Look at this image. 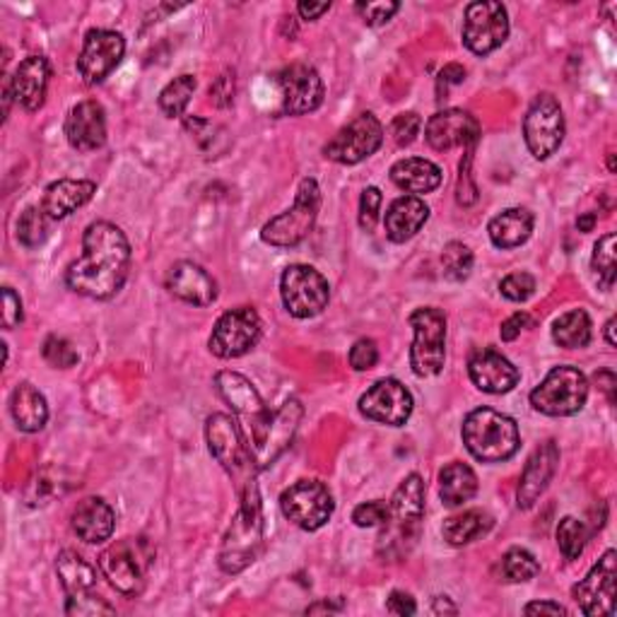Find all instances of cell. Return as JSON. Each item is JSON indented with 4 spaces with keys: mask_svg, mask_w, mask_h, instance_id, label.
<instances>
[{
    "mask_svg": "<svg viewBox=\"0 0 617 617\" xmlns=\"http://www.w3.org/2000/svg\"><path fill=\"white\" fill-rule=\"evenodd\" d=\"M131 270V243L121 227L97 220L83 235V256L66 270V285L83 297L107 302L121 292Z\"/></svg>",
    "mask_w": 617,
    "mask_h": 617,
    "instance_id": "cell-1",
    "label": "cell"
},
{
    "mask_svg": "<svg viewBox=\"0 0 617 617\" xmlns=\"http://www.w3.org/2000/svg\"><path fill=\"white\" fill-rule=\"evenodd\" d=\"M263 501L261 490H253L239 495V509L231 519L229 529L223 538L220 548V570L225 574H241L247 567L259 560L263 550Z\"/></svg>",
    "mask_w": 617,
    "mask_h": 617,
    "instance_id": "cell-2",
    "label": "cell"
},
{
    "mask_svg": "<svg viewBox=\"0 0 617 617\" xmlns=\"http://www.w3.org/2000/svg\"><path fill=\"white\" fill-rule=\"evenodd\" d=\"M205 440H208L210 454L220 463L225 473L235 483L237 497L259 487V466L243 440V432L235 418L225 413H213L205 420Z\"/></svg>",
    "mask_w": 617,
    "mask_h": 617,
    "instance_id": "cell-3",
    "label": "cell"
},
{
    "mask_svg": "<svg viewBox=\"0 0 617 617\" xmlns=\"http://www.w3.org/2000/svg\"><path fill=\"white\" fill-rule=\"evenodd\" d=\"M463 444L483 463L509 461L521 446L519 424L492 408H478L463 420Z\"/></svg>",
    "mask_w": 617,
    "mask_h": 617,
    "instance_id": "cell-4",
    "label": "cell"
},
{
    "mask_svg": "<svg viewBox=\"0 0 617 617\" xmlns=\"http://www.w3.org/2000/svg\"><path fill=\"white\" fill-rule=\"evenodd\" d=\"M154 555L158 552L148 538H123L101 552L99 570L119 594L136 598L145 591Z\"/></svg>",
    "mask_w": 617,
    "mask_h": 617,
    "instance_id": "cell-5",
    "label": "cell"
},
{
    "mask_svg": "<svg viewBox=\"0 0 617 617\" xmlns=\"http://www.w3.org/2000/svg\"><path fill=\"white\" fill-rule=\"evenodd\" d=\"M321 210V188L316 178H302L292 208L275 215L261 229V239L275 249H294L312 235L316 217Z\"/></svg>",
    "mask_w": 617,
    "mask_h": 617,
    "instance_id": "cell-6",
    "label": "cell"
},
{
    "mask_svg": "<svg viewBox=\"0 0 617 617\" xmlns=\"http://www.w3.org/2000/svg\"><path fill=\"white\" fill-rule=\"evenodd\" d=\"M415 338L410 347V367L420 379L436 377L446 362V314L436 306H420L410 314Z\"/></svg>",
    "mask_w": 617,
    "mask_h": 617,
    "instance_id": "cell-7",
    "label": "cell"
},
{
    "mask_svg": "<svg viewBox=\"0 0 617 617\" xmlns=\"http://www.w3.org/2000/svg\"><path fill=\"white\" fill-rule=\"evenodd\" d=\"M588 401V381L576 367H555L535 386L531 405L548 418H570L582 413Z\"/></svg>",
    "mask_w": 617,
    "mask_h": 617,
    "instance_id": "cell-8",
    "label": "cell"
},
{
    "mask_svg": "<svg viewBox=\"0 0 617 617\" xmlns=\"http://www.w3.org/2000/svg\"><path fill=\"white\" fill-rule=\"evenodd\" d=\"M304 418V408L297 398L282 403L275 413H270L268 420L256 430L251 436H247L249 452L256 461V466L268 468L288 452L294 434L300 430V422Z\"/></svg>",
    "mask_w": 617,
    "mask_h": 617,
    "instance_id": "cell-9",
    "label": "cell"
},
{
    "mask_svg": "<svg viewBox=\"0 0 617 617\" xmlns=\"http://www.w3.org/2000/svg\"><path fill=\"white\" fill-rule=\"evenodd\" d=\"M280 297L294 318H314L328 306V280L316 268L294 263L280 278Z\"/></svg>",
    "mask_w": 617,
    "mask_h": 617,
    "instance_id": "cell-10",
    "label": "cell"
},
{
    "mask_svg": "<svg viewBox=\"0 0 617 617\" xmlns=\"http://www.w3.org/2000/svg\"><path fill=\"white\" fill-rule=\"evenodd\" d=\"M280 509L297 529L314 533L331 521L336 501H333V495L324 483L300 480L280 495Z\"/></svg>",
    "mask_w": 617,
    "mask_h": 617,
    "instance_id": "cell-11",
    "label": "cell"
},
{
    "mask_svg": "<svg viewBox=\"0 0 617 617\" xmlns=\"http://www.w3.org/2000/svg\"><path fill=\"white\" fill-rule=\"evenodd\" d=\"M261 316L253 306H237L229 308L220 318L210 333L208 347L215 357L220 359H237L251 353L261 340Z\"/></svg>",
    "mask_w": 617,
    "mask_h": 617,
    "instance_id": "cell-12",
    "label": "cell"
},
{
    "mask_svg": "<svg viewBox=\"0 0 617 617\" xmlns=\"http://www.w3.org/2000/svg\"><path fill=\"white\" fill-rule=\"evenodd\" d=\"M523 138L535 160H548L560 150L564 140V111L555 95L543 93L533 99L523 119Z\"/></svg>",
    "mask_w": 617,
    "mask_h": 617,
    "instance_id": "cell-13",
    "label": "cell"
},
{
    "mask_svg": "<svg viewBox=\"0 0 617 617\" xmlns=\"http://www.w3.org/2000/svg\"><path fill=\"white\" fill-rule=\"evenodd\" d=\"M383 143V126L375 113H359L324 145L326 160L338 164H359L371 158Z\"/></svg>",
    "mask_w": 617,
    "mask_h": 617,
    "instance_id": "cell-14",
    "label": "cell"
},
{
    "mask_svg": "<svg viewBox=\"0 0 617 617\" xmlns=\"http://www.w3.org/2000/svg\"><path fill=\"white\" fill-rule=\"evenodd\" d=\"M275 85L280 89V111L285 116H304L324 105V80L308 63H290L278 71Z\"/></svg>",
    "mask_w": 617,
    "mask_h": 617,
    "instance_id": "cell-15",
    "label": "cell"
},
{
    "mask_svg": "<svg viewBox=\"0 0 617 617\" xmlns=\"http://www.w3.org/2000/svg\"><path fill=\"white\" fill-rule=\"evenodd\" d=\"M509 36V15L507 8L495 0H478L466 8L463 20V44L475 56H487L497 51Z\"/></svg>",
    "mask_w": 617,
    "mask_h": 617,
    "instance_id": "cell-16",
    "label": "cell"
},
{
    "mask_svg": "<svg viewBox=\"0 0 617 617\" xmlns=\"http://www.w3.org/2000/svg\"><path fill=\"white\" fill-rule=\"evenodd\" d=\"M617 586V552L608 550L591 572L572 588L578 610L588 617H608L615 613Z\"/></svg>",
    "mask_w": 617,
    "mask_h": 617,
    "instance_id": "cell-17",
    "label": "cell"
},
{
    "mask_svg": "<svg viewBox=\"0 0 617 617\" xmlns=\"http://www.w3.org/2000/svg\"><path fill=\"white\" fill-rule=\"evenodd\" d=\"M126 54V39L113 30H89L77 58V73L85 85H101L116 71Z\"/></svg>",
    "mask_w": 617,
    "mask_h": 617,
    "instance_id": "cell-18",
    "label": "cell"
},
{
    "mask_svg": "<svg viewBox=\"0 0 617 617\" xmlns=\"http://www.w3.org/2000/svg\"><path fill=\"white\" fill-rule=\"evenodd\" d=\"M413 393L396 379H379L359 398V413L371 422L389 424V427H403L413 415Z\"/></svg>",
    "mask_w": 617,
    "mask_h": 617,
    "instance_id": "cell-19",
    "label": "cell"
},
{
    "mask_svg": "<svg viewBox=\"0 0 617 617\" xmlns=\"http://www.w3.org/2000/svg\"><path fill=\"white\" fill-rule=\"evenodd\" d=\"M215 386L225 398V403L237 413L243 440L251 436L268 420L270 410L266 408L261 393L256 391V386L247 377L239 375V371H217Z\"/></svg>",
    "mask_w": 617,
    "mask_h": 617,
    "instance_id": "cell-20",
    "label": "cell"
},
{
    "mask_svg": "<svg viewBox=\"0 0 617 617\" xmlns=\"http://www.w3.org/2000/svg\"><path fill=\"white\" fill-rule=\"evenodd\" d=\"M468 377L483 393L501 396L517 389L521 371L495 347H475L468 357Z\"/></svg>",
    "mask_w": 617,
    "mask_h": 617,
    "instance_id": "cell-21",
    "label": "cell"
},
{
    "mask_svg": "<svg viewBox=\"0 0 617 617\" xmlns=\"http://www.w3.org/2000/svg\"><path fill=\"white\" fill-rule=\"evenodd\" d=\"M424 138L440 152L454 148H473L480 138V123L470 111L444 109L430 116L427 126H424Z\"/></svg>",
    "mask_w": 617,
    "mask_h": 617,
    "instance_id": "cell-22",
    "label": "cell"
},
{
    "mask_svg": "<svg viewBox=\"0 0 617 617\" xmlns=\"http://www.w3.org/2000/svg\"><path fill=\"white\" fill-rule=\"evenodd\" d=\"M558 468H560V448L555 442L548 440L535 448V452L529 456V461H526V468L521 473L519 490H517L519 509H531L535 501L543 497L552 478H555Z\"/></svg>",
    "mask_w": 617,
    "mask_h": 617,
    "instance_id": "cell-23",
    "label": "cell"
},
{
    "mask_svg": "<svg viewBox=\"0 0 617 617\" xmlns=\"http://www.w3.org/2000/svg\"><path fill=\"white\" fill-rule=\"evenodd\" d=\"M66 138L77 152H95L107 143V113L97 99L75 105L66 119Z\"/></svg>",
    "mask_w": 617,
    "mask_h": 617,
    "instance_id": "cell-24",
    "label": "cell"
},
{
    "mask_svg": "<svg viewBox=\"0 0 617 617\" xmlns=\"http://www.w3.org/2000/svg\"><path fill=\"white\" fill-rule=\"evenodd\" d=\"M164 285L172 297L193 306H210L217 300L215 278L193 261L174 263L164 278Z\"/></svg>",
    "mask_w": 617,
    "mask_h": 617,
    "instance_id": "cell-25",
    "label": "cell"
},
{
    "mask_svg": "<svg viewBox=\"0 0 617 617\" xmlns=\"http://www.w3.org/2000/svg\"><path fill=\"white\" fill-rule=\"evenodd\" d=\"M95 193L97 184L89 178H58V182L46 186L42 208L54 223L66 220L68 215L85 208L95 198Z\"/></svg>",
    "mask_w": 617,
    "mask_h": 617,
    "instance_id": "cell-26",
    "label": "cell"
},
{
    "mask_svg": "<svg viewBox=\"0 0 617 617\" xmlns=\"http://www.w3.org/2000/svg\"><path fill=\"white\" fill-rule=\"evenodd\" d=\"M48 77H51V66L44 56H28L15 68V73L10 75L15 101L24 111H36L44 107Z\"/></svg>",
    "mask_w": 617,
    "mask_h": 617,
    "instance_id": "cell-27",
    "label": "cell"
},
{
    "mask_svg": "<svg viewBox=\"0 0 617 617\" xmlns=\"http://www.w3.org/2000/svg\"><path fill=\"white\" fill-rule=\"evenodd\" d=\"M116 513L109 501L101 497H87L73 511V531L87 545H101L113 535Z\"/></svg>",
    "mask_w": 617,
    "mask_h": 617,
    "instance_id": "cell-28",
    "label": "cell"
},
{
    "mask_svg": "<svg viewBox=\"0 0 617 617\" xmlns=\"http://www.w3.org/2000/svg\"><path fill=\"white\" fill-rule=\"evenodd\" d=\"M430 220V205L420 196H401L396 198L383 217L386 237L393 243H405Z\"/></svg>",
    "mask_w": 617,
    "mask_h": 617,
    "instance_id": "cell-29",
    "label": "cell"
},
{
    "mask_svg": "<svg viewBox=\"0 0 617 617\" xmlns=\"http://www.w3.org/2000/svg\"><path fill=\"white\" fill-rule=\"evenodd\" d=\"M391 519L401 533V540L410 538L424 517V483L418 473H410L408 478L398 485L391 499Z\"/></svg>",
    "mask_w": 617,
    "mask_h": 617,
    "instance_id": "cell-30",
    "label": "cell"
},
{
    "mask_svg": "<svg viewBox=\"0 0 617 617\" xmlns=\"http://www.w3.org/2000/svg\"><path fill=\"white\" fill-rule=\"evenodd\" d=\"M10 415L20 432L34 434L44 430V424L48 422V403L44 393L34 383L22 381L10 396Z\"/></svg>",
    "mask_w": 617,
    "mask_h": 617,
    "instance_id": "cell-31",
    "label": "cell"
},
{
    "mask_svg": "<svg viewBox=\"0 0 617 617\" xmlns=\"http://www.w3.org/2000/svg\"><path fill=\"white\" fill-rule=\"evenodd\" d=\"M391 182L410 193V196H422L432 193L442 184V170L430 160L422 158H405L391 166Z\"/></svg>",
    "mask_w": 617,
    "mask_h": 617,
    "instance_id": "cell-32",
    "label": "cell"
},
{
    "mask_svg": "<svg viewBox=\"0 0 617 617\" xmlns=\"http://www.w3.org/2000/svg\"><path fill=\"white\" fill-rule=\"evenodd\" d=\"M533 225L535 217L529 208H509L492 217L487 231H490V239L497 249H517L531 239Z\"/></svg>",
    "mask_w": 617,
    "mask_h": 617,
    "instance_id": "cell-33",
    "label": "cell"
},
{
    "mask_svg": "<svg viewBox=\"0 0 617 617\" xmlns=\"http://www.w3.org/2000/svg\"><path fill=\"white\" fill-rule=\"evenodd\" d=\"M478 495V475L461 461L440 470V497L446 507H461Z\"/></svg>",
    "mask_w": 617,
    "mask_h": 617,
    "instance_id": "cell-34",
    "label": "cell"
},
{
    "mask_svg": "<svg viewBox=\"0 0 617 617\" xmlns=\"http://www.w3.org/2000/svg\"><path fill=\"white\" fill-rule=\"evenodd\" d=\"M56 574L66 596L89 594L97 586V570L73 550H63L56 558Z\"/></svg>",
    "mask_w": 617,
    "mask_h": 617,
    "instance_id": "cell-35",
    "label": "cell"
},
{
    "mask_svg": "<svg viewBox=\"0 0 617 617\" xmlns=\"http://www.w3.org/2000/svg\"><path fill=\"white\" fill-rule=\"evenodd\" d=\"M492 526H495V521L490 513L483 509H468L463 513H456V517H452V519H446L442 526V533L448 545L461 548V545H468V543H473V540L490 533Z\"/></svg>",
    "mask_w": 617,
    "mask_h": 617,
    "instance_id": "cell-36",
    "label": "cell"
},
{
    "mask_svg": "<svg viewBox=\"0 0 617 617\" xmlns=\"http://www.w3.org/2000/svg\"><path fill=\"white\" fill-rule=\"evenodd\" d=\"M552 340L567 350H578L591 343V318L584 308H572L555 318L552 324Z\"/></svg>",
    "mask_w": 617,
    "mask_h": 617,
    "instance_id": "cell-37",
    "label": "cell"
},
{
    "mask_svg": "<svg viewBox=\"0 0 617 617\" xmlns=\"http://www.w3.org/2000/svg\"><path fill=\"white\" fill-rule=\"evenodd\" d=\"M196 87H198L196 77L186 73V75L174 77V80L162 89L160 109L166 119H178V116H184L193 93H196Z\"/></svg>",
    "mask_w": 617,
    "mask_h": 617,
    "instance_id": "cell-38",
    "label": "cell"
},
{
    "mask_svg": "<svg viewBox=\"0 0 617 617\" xmlns=\"http://www.w3.org/2000/svg\"><path fill=\"white\" fill-rule=\"evenodd\" d=\"M51 223L54 220H51V217L44 213L42 205H30V208L24 210L18 220V241L24 249L42 247V243L48 239Z\"/></svg>",
    "mask_w": 617,
    "mask_h": 617,
    "instance_id": "cell-39",
    "label": "cell"
},
{
    "mask_svg": "<svg viewBox=\"0 0 617 617\" xmlns=\"http://www.w3.org/2000/svg\"><path fill=\"white\" fill-rule=\"evenodd\" d=\"M501 574H505V582L509 584H523L540 574V564L533 552L523 548H511L507 550V555L501 558Z\"/></svg>",
    "mask_w": 617,
    "mask_h": 617,
    "instance_id": "cell-40",
    "label": "cell"
},
{
    "mask_svg": "<svg viewBox=\"0 0 617 617\" xmlns=\"http://www.w3.org/2000/svg\"><path fill=\"white\" fill-rule=\"evenodd\" d=\"M588 538L591 531L586 529V523L576 517H564L558 526V545L567 560H578L584 555Z\"/></svg>",
    "mask_w": 617,
    "mask_h": 617,
    "instance_id": "cell-41",
    "label": "cell"
},
{
    "mask_svg": "<svg viewBox=\"0 0 617 617\" xmlns=\"http://www.w3.org/2000/svg\"><path fill=\"white\" fill-rule=\"evenodd\" d=\"M615 256H617V237L610 231V235L600 237L596 241L594 256H591V268H594L603 290H613L615 285V268H617Z\"/></svg>",
    "mask_w": 617,
    "mask_h": 617,
    "instance_id": "cell-42",
    "label": "cell"
},
{
    "mask_svg": "<svg viewBox=\"0 0 617 617\" xmlns=\"http://www.w3.org/2000/svg\"><path fill=\"white\" fill-rule=\"evenodd\" d=\"M475 263L473 251L463 241H448L442 251V270L444 278L452 282L468 280Z\"/></svg>",
    "mask_w": 617,
    "mask_h": 617,
    "instance_id": "cell-43",
    "label": "cell"
},
{
    "mask_svg": "<svg viewBox=\"0 0 617 617\" xmlns=\"http://www.w3.org/2000/svg\"><path fill=\"white\" fill-rule=\"evenodd\" d=\"M42 355L54 369H71V367L80 362V355H77L73 343L66 340V338H61V336H48L44 340Z\"/></svg>",
    "mask_w": 617,
    "mask_h": 617,
    "instance_id": "cell-44",
    "label": "cell"
},
{
    "mask_svg": "<svg viewBox=\"0 0 617 617\" xmlns=\"http://www.w3.org/2000/svg\"><path fill=\"white\" fill-rule=\"evenodd\" d=\"M116 608L109 606L105 598L95 596V591L80 596H68L66 600V615L73 617H99V615H113Z\"/></svg>",
    "mask_w": 617,
    "mask_h": 617,
    "instance_id": "cell-45",
    "label": "cell"
},
{
    "mask_svg": "<svg viewBox=\"0 0 617 617\" xmlns=\"http://www.w3.org/2000/svg\"><path fill=\"white\" fill-rule=\"evenodd\" d=\"M499 292L505 294L509 302H526L533 297L535 292V278L526 270H519V273H509L505 280L499 282Z\"/></svg>",
    "mask_w": 617,
    "mask_h": 617,
    "instance_id": "cell-46",
    "label": "cell"
},
{
    "mask_svg": "<svg viewBox=\"0 0 617 617\" xmlns=\"http://www.w3.org/2000/svg\"><path fill=\"white\" fill-rule=\"evenodd\" d=\"M353 521L359 529H375V526H386L391 521V507L381 499L365 501V505L355 507Z\"/></svg>",
    "mask_w": 617,
    "mask_h": 617,
    "instance_id": "cell-47",
    "label": "cell"
},
{
    "mask_svg": "<svg viewBox=\"0 0 617 617\" xmlns=\"http://www.w3.org/2000/svg\"><path fill=\"white\" fill-rule=\"evenodd\" d=\"M420 128H422V119L415 111H405V113H398L396 119L391 121V138L398 148H405L410 143H415V138L420 136Z\"/></svg>",
    "mask_w": 617,
    "mask_h": 617,
    "instance_id": "cell-48",
    "label": "cell"
},
{
    "mask_svg": "<svg viewBox=\"0 0 617 617\" xmlns=\"http://www.w3.org/2000/svg\"><path fill=\"white\" fill-rule=\"evenodd\" d=\"M383 196L377 186H367L362 191V198H359V227L365 231H371L379 223Z\"/></svg>",
    "mask_w": 617,
    "mask_h": 617,
    "instance_id": "cell-49",
    "label": "cell"
},
{
    "mask_svg": "<svg viewBox=\"0 0 617 617\" xmlns=\"http://www.w3.org/2000/svg\"><path fill=\"white\" fill-rule=\"evenodd\" d=\"M398 10H401V3H393V0H371V3H357V12L362 15V20L369 24V28L386 24Z\"/></svg>",
    "mask_w": 617,
    "mask_h": 617,
    "instance_id": "cell-50",
    "label": "cell"
},
{
    "mask_svg": "<svg viewBox=\"0 0 617 617\" xmlns=\"http://www.w3.org/2000/svg\"><path fill=\"white\" fill-rule=\"evenodd\" d=\"M379 362V347L371 338H359L350 347V367L355 371H369Z\"/></svg>",
    "mask_w": 617,
    "mask_h": 617,
    "instance_id": "cell-51",
    "label": "cell"
},
{
    "mask_svg": "<svg viewBox=\"0 0 617 617\" xmlns=\"http://www.w3.org/2000/svg\"><path fill=\"white\" fill-rule=\"evenodd\" d=\"M235 89H237L235 87V73L225 71L210 87V99L215 101V107H220V109L229 107L231 101H235Z\"/></svg>",
    "mask_w": 617,
    "mask_h": 617,
    "instance_id": "cell-52",
    "label": "cell"
},
{
    "mask_svg": "<svg viewBox=\"0 0 617 617\" xmlns=\"http://www.w3.org/2000/svg\"><path fill=\"white\" fill-rule=\"evenodd\" d=\"M24 312H22V300L20 294L12 288H3V328L12 331L22 324Z\"/></svg>",
    "mask_w": 617,
    "mask_h": 617,
    "instance_id": "cell-53",
    "label": "cell"
},
{
    "mask_svg": "<svg viewBox=\"0 0 617 617\" xmlns=\"http://www.w3.org/2000/svg\"><path fill=\"white\" fill-rule=\"evenodd\" d=\"M473 148H468L466 152V160H461V176H458V188H456V198L461 205H470L475 203V198H478V191H475V186L470 184V172H468V166H470V160H473Z\"/></svg>",
    "mask_w": 617,
    "mask_h": 617,
    "instance_id": "cell-54",
    "label": "cell"
},
{
    "mask_svg": "<svg viewBox=\"0 0 617 617\" xmlns=\"http://www.w3.org/2000/svg\"><path fill=\"white\" fill-rule=\"evenodd\" d=\"M531 324H533V321H531L529 314L517 312L513 316H509L505 324H501L499 336H501V340H505V343H511V340H517L521 336V331H526Z\"/></svg>",
    "mask_w": 617,
    "mask_h": 617,
    "instance_id": "cell-55",
    "label": "cell"
},
{
    "mask_svg": "<svg viewBox=\"0 0 617 617\" xmlns=\"http://www.w3.org/2000/svg\"><path fill=\"white\" fill-rule=\"evenodd\" d=\"M386 610L393 615H415L418 613V603L415 598L405 594V591H393V594L386 598Z\"/></svg>",
    "mask_w": 617,
    "mask_h": 617,
    "instance_id": "cell-56",
    "label": "cell"
},
{
    "mask_svg": "<svg viewBox=\"0 0 617 617\" xmlns=\"http://www.w3.org/2000/svg\"><path fill=\"white\" fill-rule=\"evenodd\" d=\"M526 615H567V608L552 600H535L523 608Z\"/></svg>",
    "mask_w": 617,
    "mask_h": 617,
    "instance_id": "cell-57",
    "label": "cell"
},
{
    "mask_svg": "<svg viewBox=\"0 0 617 617\" xmlns=\"http://www.w3.org/2000/svg\"><path fill=\"white\" fill-rule=\"evenodd\" d=\"M440 80L446 85H461L466 80V68L458 66V63H448V66L440 73Z\"/></svg>",
    "mask_w": 617,
    "mask_h": 617,
    "instance_id": "cell-58",
    "label": "cell"
},
{
    "mask_svg": "<svg viewBox=\"0 0 617 617\" xmlns=\"http://www.w3.org/2000/svg\"><path fill=\"white\" fill-rule=\"evenodd\" d=\"M328 10H331V3H300L297 6V12L302 15V20H308V22L318 20Z\"/></svg>",
    "mask_w": 617,
    "mask_h": 617,
    "instance_id": "cell-59",
    "label": "cell"
},
{
    "mask_svg": "<svg viewBox=\"0 0 617 617\" xmlns=\"http://www.w3.org/2000/svg\"><path fill=\"white\" fill-rule=\"evenodd\" d=\"M343 610V603L340 600H321V603H314V606H308L306 608V615H316V613H340Z\"/></svg>",
    "mask_w": 617,
    "mask_h": 617,
    "instance_id": "cell-60",
    "label": "cell"
},
{
    "mask_svg": "<svg viewBox=\"0 0 617 617\" xmlns=\"http://www.w3.org/2000/svg\"><path fill=\"white\" fill-rule=\"evenodd\" d=\"M432 613H434V615H442V613L456 615V613H458V608H456L454 603L448 600L446 596H436V598H434V608H432Z\"/></svg>",
    "mask_w": 617,
    "mask_h": 617,
    "instance_id": "cell-61",
    "label": "cell"
},
{
    "mask_svg": "<svg viewBox=\"0 0 617 617\" xmlns=\"http://www.w3.org/2000/svg\"><path fill=\"white\" fill-rule=\"evenodd\" d=\"M596 220H598L596 213H586V215H582V217H578V220H576V229H578V231H591V229L596 227Z\"/></svg>",
    "mask_w": 617,
    "mask_h": 617,
    "instance_id": "cell-62",
    "label": "cell"
},
{
    "mask_svg": "<svg viewBox=\"0 0 617 617\" xmlns=\"http://www.w3.org/2000/svg\"><path fill=\"white\" fill-rule=\"evenodd\" d=\"M606 340H608L610 347L617 345V340H615V316L608 318V324H606Z\"/></svg>",
    "mask_w": 617,
    "mask_h": 617,
    "instance_id": "cell-63",
    "label": "cell"
},
{
    "mask_svg": "<svg viewBox=\"0 0 617 617\" xmlns=\"http://www.w3.org/2000/svg\"><path fill=\"white\" fill-rule=\"evenodd\" d=\"M608 170L615 172V154H608Z\"/></svg>",
    "mask_w": 617,
    "mask_h": 617,
    "instance_id": "cell-64",
    "label": "cell"
}]
</instances>
